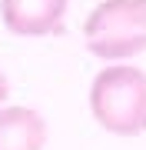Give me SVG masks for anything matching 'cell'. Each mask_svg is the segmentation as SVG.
I'll use <instances>...</instances> for the list:
<instances>
[{
    "label": "cell",
    "mask_w": 146,
    "mask_h": 150,
    "mask_svg": "<svg viewBox=\"0 0 146 150\" xmlns=\"http://www.w3.org/2000/svg\"><path fill=\"white\" fill-rule=\"evenodd\" d=\"M90 113L113 137H140L146 130V70L110 64L90 83Z\"/></svg>",
    "instance_id": "cell-1"
},
{
    "label": "cell",
    "mask_w": 146,
    "mask_h": 150,
    "mask_svg": "<svg viewBox=\"0 0 146 150\" xmlns=\"http://www.w3.org/2000/svg\"><path fill=\"white\" fill-rule=\"evenodd\" d=\"M87 50L100 60L123 64L146 50V0H100L83 20Z\"/></svg>",
    "instance_id": "cell-2"
},
{
    "label": "cell",
    "mask_w": 146,
    "mask_h": 150,
    "mask_svg": "<svg viewBox=\"0 0 146 150\" xmlns=\"http://www.w3.org/2000/svg\"><path fill=\"white\" fill-rule=\"evenodd\" d=\"M70 0H0V20L17 37L57 33Z\"/></svg>",
    "instance_id": "cell-3"
},
{
    "label": "cell",
    "mask_w": 146,
    "mask_h": 150,
    "mask_svg": "<svg viewBox=\"0 0 146 150\" xmlns=\"http://www.w3.org/2000/svg\"><path fill=\"white\" fill-rule=\"evenodd\" d=\"M47 120L33 107L13 103L0 110V150H43Z\"/></svg>",
    "instance_id": "cell-4"
},
{
    "label": "cell",
    "mask_w": 146,
    "mask_h": 150,
    "mask_svg": "<svg viewBox=\"0 0 146 150\" xmlns=\"http://www.w3.org/2000/svg\"><path fill=\"white\" fill-rule=\"evenodd\" d=\"M7 97H10V83H7V74L0 70V103H7Z\"/></svg>",
    "instance_id": "cell-5"
}]
</instances>
